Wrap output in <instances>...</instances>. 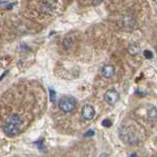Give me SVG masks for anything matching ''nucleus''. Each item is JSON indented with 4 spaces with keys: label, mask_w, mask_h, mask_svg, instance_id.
Segmentation results:
<instances>
[{
    "label": "nucleus",
    "mask_w": 157,
    "mask_h": 157,
    "mask_svg": "<svg viewBox=\"0 0 157 157\" xmlns=\"http://www.w3.org/2000/svg\"><path fill=\"white\" fill-rule=\"evenodd\" d=\"M22 127H23L22 118L17 114H13L6 120L3 127V130L7 135L13 136L21 133Z\"/></svg>",
    "instance_id": "f257e3e1"
},
{
    "label": "nucleus",
    "mask_w": 157,
    "mask_h": 157,
    "mask_svg": "<svg viewBox=\"0 0 157 157\" xmlns=\"http://www.w3.org/2000/svg\"><path fill=\"white\" fill-rule=\"evenodd\" d=\"M59 107L63 113H71L76 107V100L71 96H63L59 102Z\"/></svg>",
    "instance_id": "f03ea898"
},
{
    "label": "nucleus",
    "mask_w": 157,
    "mask_h": 157,
    "mask_svg": "<svg viewBox=\"0 0 157 157\" xmlns=\"http://www.w3.org/2000/svg\"><path fill=\"white\" fill-rule=\"evenodd\" d=\"M104 99L109 105H115L120 100V94L116 90L110 89L105 93Z\"/></svg>",
    "instance_id": "7ed1b4c3"
},
{
    "label": "nucleus",
    "mask_w": 157,
    "mask_h": 157,
    "mask_svg": "<svg viewBox=\"0 0 157 157\" xmlns=\"http://www.w3.org/2000/svg\"><path fill=\"white\" fill-rule=\"evenodd\" d=\"M82 117L85 120H92L95 117V109L93 106H91L89 104H86L83 106L81 111Z\"/></svg>",
    "instance_id": "20e7f679"
},
{
    "label": "nucleus",
    "mask_w": 157,
    "mask_h": 157,
    "mask_svg": "<svg viewBox=\"0 0 157 157\" xmlns=\"http://www.w3.org/2000/svg\"><path fill=\"white\" fill-rule=\"evenodd\" d=\"M102 75L105 78H111L115 75V67L112 64H105L101 69Z\"/></svg>",
    "instance_id": "39448f33"
},
{
    "label": "nucleus",
    "mask_w": 157,
    "mask_h": 157,
    "mask_svg": "<svg viewBox=\"0 0 157 157\" xmlns=\"http://www.w3.org/2000/svg\"><path fill=\"white\" fill-rule=\"evenodd\" d=\"M123 27L127 30H130V29L134 28V21H133V17L131 16H125V17L123 18Z\"/></svg>",
    "instance_id": "423d86ee"
},
{
    "label": "nucleus",
    "mask_w": 157,
    "mask_h": 157,
    "mask_svg": "<svg viewBox=\"0 0 157 157\" xmlns=\"http://www.w3.org/2000/svg\"><path fill=\"white\" fill-rule=\"evenodd\" d=\"M147 118L150 121H157V109L155 107H150L147 110Z\"/></svg>",
    "instance_id": "0eeeda50"
},
{
    "label": "nucleus",
    "mask_w": 157,
    "mask_h": 157,
    "mask_svg": "<svg viewBox=\"0 0 157 157\" xmlns=\"http://www.w3.org/2000/svg\"><path fill=\"white\" fill-rule=\"evenodd\" d=\"M139 51H140V48L138 47V45H130V47H129V52L131 53L133 55H137Z\"/></svg>",
    "instance_id": "6e6552de"
},
{
    "label": "nucleus",
    "mask_w": 157,
    "mask_h": 157,
    "mask_svg": "<svg viewBox=\"0 0 157 157\" xmlns=\"http://www.w3.org/2000/svg\"><path fill=\"white\" fill-rule=\"evenodd\" d=\"M48 91H49V97H51V101H52V103H55V96H56L55 91L53 90L52 88H49Z\"/></svg>",
    "instance_id": "1a4fd4ad"
},
{
    "label": "nucleus",
    "mask_w": 157,
    "mask_h": 157,
    "mask_svg": "<svg viewBox=\"0 0 157 157\" xmlns=\"http://www.w3.org/2000/svg\"><path fill=\"white\" fill-rule=\"evenodd\" d=\"M102 126L105 127H112V122H111V120H109V119H105L102 121Z\"/></svg>",
    "instance_id": "9d476101"
},
{
    "label": "nucleus",
    "mask_w": 157,
    "mask_h": 157,
    "mask_svg": "<svg viewBox=\"0 0 157 157\" xmlns=\"http://www.w3.org/2000/svg\"><path fill=\"white\" fill-rule=\"evenodd\" d=\"M143 55H144V57L147 59H153V53H152V52H150V51H144Z\"/></svg>",
    "instance_id": "9b49d317"
},
{
    "label": "nucleus",
    "mask_w": 157,
    "mask_h": 157,
    "mask_svg": "<svg viewBox=\"0 0 157 157\" xmlns=\"http://www.w3.org/2000/svg\"><path fill=\"white\" fill-rule=\"evenodd\" d=\"M63 45L66 48H70V47H71V45H72V41L70 40V39H65L64 42H63Z\"/></svg>",
    "instance_id": "f8f14e48"
},
{
    "label": "nucleus",
    "mask_w": 157,
    "mask_h": 157,
    "mask_svg": "<svg viewBox=\"0 0 157 157\" xmlns=\"http://www.w3.org/2000/svg\"><path fill=\"white\" fill-rule=\"evenodd\" d=\"M91 135H94V130H88L86 134H84V136H91Z\"/></svg>",
    "instance_id": "ddd939ff"
},
{
    "label": "nucleus",
    "mask_w": 157,
    "mask_h": 157,
    "mask_svg": "<svg viewBox=\"0 0 157 157\" xmlns=\"http://www.w3.org/2000/svg\"><path fill=\"white\" fill-rule=\"evenodd\" d=\"M9 2H7V1H0V4H1V5H5V4H8Z\"/></svg>",
    "instance_id": "4468645a"
},
{
    "label": "nucleus",
    "mask_w": 157,
    "mask_h": 157,
    "mask_svg": "<svg viewBox=\"0 0 157 157\" xmlns=\"http://www.w3.org/2000/svg\"><path fill=\"white\" fill-rule=\"evenodd\" d=\"M107 156H108V155H107L106 153H102L100 156H99V157H107Z\"/></svg>",
    "instance_id": "2eb2a0df"
}]
</instances>
